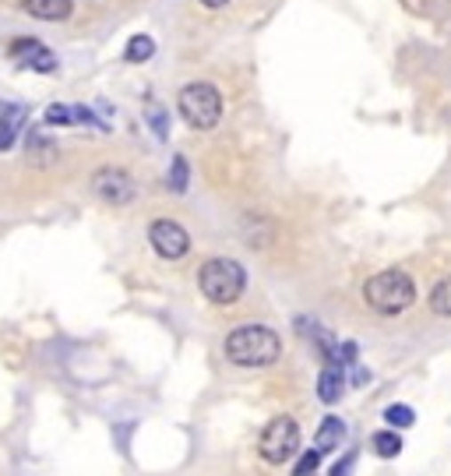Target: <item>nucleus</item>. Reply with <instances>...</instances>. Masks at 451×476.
<instances>
[{
  "label": "nucleus",
  "mask_w": 451,
  "mask_h": 476,
  "mask_svg": "<svg viewBox=\"0 0 451 476\" xmlns=\"http://www.w3.org/2000/svg\"><path fill=\"white\" fill-rule=\"evenodd\" d=\"M177 109H181V117L190 127L212 131L219 124V117H222V95L208 82H190L177 95Z\"/></svg>",
  "instance_id": "20e7f679"
},
{
  "label": "nucleus",
  "mask_w": 451,
  "mask_h": 476,
  "mask_svg": "<svg viewBox=\"0 0 451 476\" xmlns=\"http://www.w3.org/2000/svg\"><path fill=\"white\" fill-rule=\"evenodd\" d=\"M134 190L138 188H134L131 173L120 166H102L92 173V194L106 205H127V201H134Z\"/></svg>",
  "instance_id": "423d86ee"
},
{
  "label": "nucleus",
  "mask_w": 451,
  "mask_h": 476,
  "mask_svg": "<svg viewBox=\"0 0 451 476\" xmlns=\"http://www.w3.org/2000/svg\"><path fill=\"white\" fill-rule=\"evenodd\" d=\"M370 448H374L381 459H395V456L402 452V438H399L395 431H377V434L370 438Z\"/></svg>",
  "instance_id": "ddd939ff"
},
{
  "label": "nucleus",
  "mask_w": 451,
  "mask_h": 476,
  "mask_svg": "<svg viewBox=\"0 0 451 476\" xmlns=\"http://www.w3.org/2000/svg\"><path fill=\"white\" fill-rule=\"evenodd\" d=\"M152 53H156V43H152L149 36H134V39L127 43V53H124V57H127L131 64H145Z\"/></svg>",
  "instance_id": "2eb2a0df"
},
{
  "label": "nucleus",
  "mask_w": 451,
  "mask_h": 476,
  "mask_svg": "<svg viewBox=\"0 0 451 476\" xmlns=\"http://www.w3.org/2000/svg\"><path fill=\"white\" fill-rule=\"evenodd\" d=\"M11 57H14L21 68H32V71H39V75L57 71V57H53L43 43H36V39H14V43H11Z\"/></svg>",
  "instance_id": "6e6552de"
},
{
  "label": "nucleus",
  "mask_w": 451,
  "mask_h": 476,
  "mask_svg": "<svg viewBox=\"0 0 451 476\" xmlns=\"http://www.w3.org/2000/svg\"><path fill=\"white\" fill-rule=\"evenodd\" d=\"M353 381H357V384H363V381H370V375H366V371H357V375H353Z\"/></svg>",
  "instance_id": "5701e85b"
},
{
  "label": "nucleus",
  "mask_w": 451,
  "mask_h": 476,
  "mask_svg": "<svg viewBox=\"0 0 451 476\" xmlns=\"http://www.w3.org/2000/svg\"><path fill=\"white\" fill-rule=\"evenodd\" d=\"M222 350L233 367H271L282 357V339L265 325H240L226 335Z\"/></svg>",
  "instance_id": "f257e3e1"
},
{
  "label": "nucleus",
  "mask_w": 451,
  "mask_h": 476,
  "mask_svg": "<svg viewBox=\"0 0 451 476\" xmlns=\"http://www.w3.org/2000/svg\"><path fill=\"white\" fill-rule=\"evenodd\" d=\"M201 4H205V7H212V11H215V7H226V4H230V0H201Z\"/></svg>",
  "instance_id": "4be33fe9"
},
{
  "label": "nucleus",
  "mask_w": 451,
  "mask_h": 476,
  "mask_svg": "<svg viewBox=\"0 0 451 476\" xmlns=\"http://www.w3.org/2000/svg\"><path fill=\"white\" fill-rule=\"evenodd\" d=\"M346 438V424L339 420V416H325L321 420V427H318V438H314V448L325 456V452H332V448H339V441Z\"/></svg>",
  "instance_id": "9b49d317"
},
{
  "label": "nucleus",
  "mask_w": 451,
  "mask_h": 476,
  "mask_svg": "<svg viewBox=\"0 0 451 476\" xmlns=\"http://www.w3.org/2000/svg\"><path fill=\"white\" fill-rule=\"evenodd\" d=\"M296 448H300V427H296L293 416H275V420L265 424V431L258 438V452H262V459L269 466L289 463L296 456Z\"/></svg>",
  "instance_id": "39448f33"
},
{
  "label": "nucleus",
  "mask_w": 451,
  "mask_h": 476,
  "mask_svg": "<svg viewBox=\"0 0 451 476\" xmlns=\"http://www.w3.org/2000/svg\"><path fill=\"white\" fill-rule=\"evenodd\" d=\"M149 120H152L156 134H159V138H166V117H163V109H152V113H149Z\"/></svg>",
  "instance_id": "aec40b11"
},
{
  "label": "nucleus",
  "mask_w": 451,
  "mask_h": 476,
  "mask_svg": "<svg viewBox=\"0 0 451 476\" xmlns=\"http://www.w3.org/2000/svg\"><path fill=\"white\" fill-rule=\"evenodd\" d=\"M318 463H321V452H318V448H314V452H303V456H300V463L293 466V476H314Z\"/></svg>",
  "instance_id": "f3484780"
},
{
  "label": "nucleus",
  "mask_w": 451,
  "mask_h": 476,
  "mask_svg": "<svg viewBox=\"0 0 451 476\" xmlns=\"http://www.w3.org/2000/svg\"><path fill=\"white\" fill-rule=\"evenodd\" d=\"M384 420L391 424V431H395V427L402 431V427H413V420H416V413H413L409 406H402V402H399V406H388V409H384Z\"/></svg>",
  "instance_id": "dca6fc26"
},
{
  "label": "nucleus",
  "mask_w": 451,
  "mask_h": 476,
  "mask_svg": "<svg viewBox=\"0 0 451 476\" xmlns=\"http://www.w3.org/2000/svg\"><path fill=\"white\" fill-rule=\"evenodd\" d=\"M21 7L39 21H68L75 11V0H21Z\"/></svg>",
  "instance_id": "1a4fd4ad"
},
{
  "label": "nucleus",
  "mask_w": 451,
  "mask_h": 476,
  "mask_svg": "<svg viewBox=\"0 0 451 476\" xmlns=\"http://www.w3.org/2000/svg\"><path fill=\"white\" fill-rule=\"evenodd\" d=\"M21 106H7L0 102V152L14 145V134H18V124H21Z\"/></svg>",
  "instance_id": "f8f14e48"
},
{
  "label": "nucleus",
  "mask_w": 451,
  "mask_h": 476,
  "mask_svg": "<svg viewBox=\"0 0 451 476\" xmlns=\"http://www.w3.org/2000/svg\"><path fill=\"white\" fill-rule=\"evenodd\" d=\"M149 244H152L156 254L166 258V262H181L183 254L190 251L187 230H183L181 222H173V219H156V222L149 226Z\"/></svg>",
  "instance_id": "0eeeda50"
},
{
  "label": "nucleus",
  "mask_w": 451,
  "mask_h": 476,
  "mask_svg": "<svg viewBox=\"0 0 451 476\" xmlns=\"http://www.w3.org/2000/svg\"><path fill=\"white\" fill-rule=\"evenodd\" d=\"M170 188L177 190V194H183V190H187V159H183V156H177V159H173V170H170Z\"/></svg>",
  "instance_id": "a211bd4d"
},
{
  "label": "nucleus",
  "mask_w": 451,
  "mask_h": 476,
  "mask_svg": "<svg viewBox=\"0 0 451 476\" xmlns=\"http://www.w3.org/2000/svg\"><path fill=\"white\" fill-rule=\"evenodd\" d=\"M353 463H357V456L350 452V456L342 459V463H335V470H332V476H350V473H353Z\"/></svg>",
  "instance_id": "412c9836"
},
{
  "label": "nucleus",
  "mask_w": 451,
  "mask_h": 476,
  "mask_svg": "<svg viewBox=\"0 0 451 476\" xmlns=\"http://www.w3.org/2000/svg\"><path fill=\"white\" fill-rule=\"evenodd\" d=\"M431 311L438 318H451V276L431 289Z\"/></svg>",
  "instance_id": "4468645a"
},
{
  "label": "nucleus",
  "mask_w": 451,
  "mask_h": 476,
  "mask_svg": "<svg viewBox=\"0 0 451 476\" xmlns=\"http://www.w3.org/2000/svg\"><path fill=\"white\" fill-rule=\"evenodd\" d=\"M342 371H346V367H339V364H328V367L321 371V378H318V395H321V402L332 406V402L342 399V388H346Z\"/></svg>",
  "instance_id": "9d476101"
},
{
  "label": "nucleus",
  "mask_w": 451,
  "mask_h": 476,
  "mask_svg": "<svg viewBox=\"0 0 451 476\" xmlns=\"http://www.w3.org/2000/svg\"><path fill=\"white\" fill-rule=\"evenodd\" d=\"M197 286H201V293H205L212 303L230 307V303H237V300L244 296L247 272H244V265L233 262V258H208V262L201 265V272H197Z\"/></svg>",
  "instance_id": "7ed1b4c3"
},
{
  "label": "nucleus",
  "mask_w": 451,
  "mask_h": 476,
  "mask_svg": "<svg viewBox=\"0 0 451 476\" xmlns=\"http://www.w3.org/2000/svg\"><path fill=\"white\" fill-rule=\"evenodd\" d=\"M363 300H366L370 311L391 318V314H402L406 307H413V300H416V286H413V279H409L406 272L388 269V272H377V276L366 279V286H363Z\"/></svg>",
  "instance_id": "f03ea898"
},
{
  "label": "nucleus",
  "mask_w": 451,
  "mask_h": 476,
  "mask_svg": "<svg viewBox=\"0 0 451 476\" xmlns=\"http://www.w3.org/2000/svg\"><path fill=\"white\" fill-rule=\"evenodd\" d=\"M46 124H75V106H50Z\"/></svg>",
  "instance_id": "6ab92c4d"
}]
</instances>
